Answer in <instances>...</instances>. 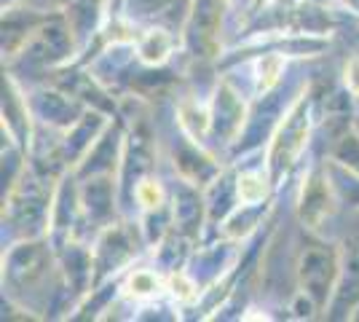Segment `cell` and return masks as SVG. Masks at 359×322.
Returning a JSON list of instances; mask_svg holds the SVG:
<instances>
[{"mask_svg": "<svg viewBox=\"0 0 359 322\" xmlns=\"http://www.w3.org/2000/svg\"><path fill=\"white\" fill-rule=\"evenodd\" d=\"M309 129H311V119H309V100H298L290 107L285 121L279 123L276 135L271 140L269 148V172L273 180H279L287 169L292 167L300 159L303 148L309 145Z\"/></svg>", "mask_w": 359, "mask_h": 322, "instance_id": "6da1fadb", "label": "cell"}, {"mask_svg": "<svg viewBox=\"0 0 359 322\" xmlns=\"http://www.w3.org/2000/svg\"><path fill=\"white\" fill-rule=\"evenodd\" d=\"M223 0H194V8L185 25V43L194 57H212L220 43Z\"/></svg>", "mask_w": 359, "mask_h": 322, "instance_id": "7a4b0ae2", "label": "cell"}, {"mask_svg": "<svg viewBox=\"0 0 359 322\" xmlns=\"http://www.w3.org/2000/svg\"><path fill=\"white\" fill-rule=\"evenodd\" d=\"M335 210V199H332V188L325 175V169H314L306 185H303V194H300V220L309 226V229H322L325 220Z\"/></svg>", "mask_w": 359, "mask_h": 322, "instance_id": "3957f363", "label": "cell"}, {"mask_svg": "<svg viewBox=\"0 0 359 322\" xmlns=\"http://www.w3.org/2000/svg\"><path fill=\"white\" fill-rule=\"evenodd\" d=\"M338 261L335 255L325 250V247H314L303 255L300 261V282H303V293L311 295L316 304H327L330 285H332V276H335Z\"/></svg>", "mask_w": 359, "mask_h": 322, "instance_id": "277c9868", "label": "cell"}, {"mask_svg": "<svg viewBox=\"0 0 359 322\" xmlns=\"http://www.w3.org/2000/svg\"><path fill=\"white\" fill-rule=\"evenodd\" d=\"M244 121V110H241V102L236 100V94L231 92L228 86H223L217 92V100H215V116H212V126L215 132L220 135L223 132L225 137H231L236 129Z\"/></svg>", "mask_w": 359, "mask_h": 322, "instance_id": "5b68a950", "label": "cell"}, {"mask_svg": "<svg viewBox=\"0 0 359 322\" xmlns=\"http://www.w3.org/2000/svg\"><path fill=\"white\" fill-rule=\"evenodd\" d=\"M180 116V126L185 129V135L196 142H204L207 137V132L212 129V113L210 110H204V107L194 102V100H185L177 110Z\"/></svg>", "mask_w": 359, "mask_h": 322, "instance_id": "8992f818", "label": "cell"}, {"mask_svg": "<svg viewBox=\"0 0 359 322\" xmlns=\"http://www.w3.org/2000/svg\"><path fill=\"white\" fill-rule=\"evenodd\" d=\"M172 48H175V38L169 35L166 30H148L142 38H140V60L148 62V65H161V62L169 60V54H172Z\"/></svg>", "mask_w": 359, "mask_h": 322, "instance_id": "52a82bcc", "label": "cell"}, {"mask_svg": "<svg viewBox=\"0 0 359 322\" xmlns=\"http://www.w3.org/2000/svg\"><path fill=\"white\" fill-rule=\"evenodd\" d=\"M341 269H344V274H341L338 298H348V301H354V298H359V236L348 239Z\"/></svg>", "mask_w": 359, "mask_h": 322, "instance_id": "ba28073f", "label": "cell"}, {"mask_svg": "<svg viewBox=\"0 0 359 322\" xmlns=\"http://www.w3.org/2000/svg\"><path fill=\"white\" fill-rule=\"evenodd\" d=\"M241 207H255L269 196V180L263 177V172H244L236 183Z\"/></svg>", "mask_w": 359, "mask_h": 322, "instance_id": "9c48e42d", "label": "cell"}, {"mask_svg": "<svg viewBox=\"0 0 359 322\" xmlns=\"http://www.w3.org/2000/svg\"><path fill=\"white\" fill-rule=\"evenodd\" d=\"M161 288V282H158V276L148 271V269H140L135 274L129 276V282H126V293L132 295V298H150V295H156Z\"/></svg>", "mask_w": 359, "mask_h": 322, "instance_id": "30bf717a", "label": "cell"}, {"mask_svg": "<svg viewBox=\"0 0 359 322\" xmlns=\"http://www.w3.org/2000/svg\"><path fill=\"white\" fill-rule=\"evenodd\" d=\"M282 67H285V60L279 54H269L257 62V92H269L282 76Z\"/></svg>", "mask_w": 359, "mask_h": 322, "instance_id": "8fae6325", "label": "cell"}, {"mask_svg": "<svg viewBox=\"0 0 359 322\" xmlns=\"http://www.w3.org/2000/svg\"><path fill=\"white\" fill-rule=\"evenodd\" d=\"M135 194H137V201L145 210H158L161 201H164V191H161V185L156 183V180H142V183L137 185Z\"/></svg>", "mask_w": 359, "mask_h": 322, "instance_id": "7c38bea8", "label": "cell"}, {"mask_svg": "<svg viewBox=\"0 0 359 322\" xmlns=\"http://www.w3.org/2000/svg\"><path fill=\"white\" fill-rule=\"evenodd\" d=\"M344 81H346L348 94L359 100V57L348 60V65H346V70H344Z\"/></svg>", "mask_w": 359, "mask_h": 322, "instance_id": "4fadbf2b", "label": "cell"}, {"mask_svg": "<svg viewBox=\"0 0 359 322\" xmlns=\"http://www.w3.org/2000/svg\"><path fill=\"white\" fill-rule=\"evenodd\" d=\"M140 3H142L145 14H156V8H164L169 0H140Z\"/></svg>", "mask_w": 359, "mask_h": 322, "instance_id": "5bb4252c", "label": "cell"}]
</instances>
